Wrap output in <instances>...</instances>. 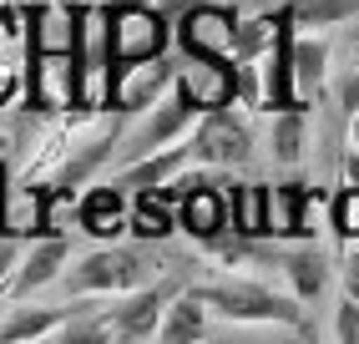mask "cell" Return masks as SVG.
<instances>
[{
	"label": "cell",
	"instance_id": "9",
	"mask_svg": "<svg viewBox=\"0 0 359 344\" xmlns=\"http://www.w3.org/2000/svg\"><path fill=\"white\" fill-rule=\"evenodd\" d=\"M172 71H177V61H167V56H147V61L111 66V102H107V107L127 112V117L147 112L157 96L172 86Z\"/></svg>",
	"mask_w": 359,
	"mask_h": 344
},
{
	"label": "cell",
	"instance_id": "6",
	"mask_svg": "<svg viewBox=\"0 0 359 344\" xmlns=\"http://www.w3.org/2000/svg\"><path fill=\"white\" fill-rule=\"evenodd\" d=\"M172 91L187 96V107L198 117L203 112H223L238 102V61H198V56H182L172 71Z\"/></svg>",
	"mask_w": 359,
	"mask_h": 344
},
{
	"label": "cell",
	"instance_id": "4",
	"mask_svg": "<svg viewBox=\"0 0 359 344\" xmlns=\"http://www.w3.org/2000/svg\"><path fill=\"white\" fill-rule=\"evenodd\" d=\"M233 36H238V15L228 6H212V0H198L182 15H172V41L182 56L233 61Z\"/></svg>",
	"mask_w": 359,
	"mask_h": 344
},
{
	"label": "cell",
	"instance_id": "26",
	"mask_svg": "<svg viewBox=\"0 0 359 344\" xmlns=\"http://www.w3.org/2000/svg\"><path fill=\"white\" fill-rule=\"evenodd\" d=\"M273 157L283 167H294L304 157V112H278V121H273Z\"/></svg>",
	"mask_w": 359,
	"mask_h": 344
},
{
	"label": "cell",
	"instance_id": "28",
	"mask_svg": "<svg viewBox=\"0 0 359 344\" xmlns=\"http://www.w3.org/2000/svg\"><path fill=\"white\" fill-rule=\"evenodd\" d=\"M334 334H339L344 344H359V299H349V293H344L339 314H334Z\"/></svg>",
	"mask_w": 359,
	"mask_h": 344
},
{
	"label": "cell",
	"instance_id": "1",
	"mask_svg": "<svg viewBox=\"0 0 359 344\" xmlns=\"http://www.w3.org/2000/svg\"><path fill=\"white\" fill-rule=\"evenodd\" d=\"M71 66H76V107L107 112V102H111L107 6H71Z\"/></svg>",
	"mask_w": 359,
	"mask_h": 344
},
{
	"label": "cell",
	"instance_id": "11",
	"mask_svg": "<svg viewBox=\"0 0 359 344\" xmlns=\"http://www.w3.org/2000/svg\"><path fill=\"white\" fill-rule=\"evenodd\" d=\"M31 112L76 107V66L71 51H31Z\"/></svg>",
	"mask_w": 359,
	"mask_h": 344
},
{
	"label": "cell",
	"instance_id": "10",
	"mask_svg": "<svg viewBox=\"0 0 359 344\" xmlns=\"http://www.w3.org/2000/svg\"><path fill=\"white\" fill-rule=\"evenodd\" d=\"M172 293H177V284H152V289L137 284V293H132L122 309H111L107 319H97V324H102V344L107 339H122V344L152 339L157 334V319H162V309H167Z\"/></svg>",
	"mask_w": 359,
	"mask_h": 344
},
{
	"label": "cell",
	"instance_id": "20",
	"mask_svg": "<svg viewBox=\"0 0 359 344\" xmlns=\"http://www.w3.org/2000/svg\"><path fill=\"white\" fill-rule=\"evenodd\" d=\"M203 334V299L198 293H172L157 319V334L152 339H167V344H182V339H198Z\"/></svg>",
	"mask_w": 359,
	"mask_h": 344
},
{
	"label": "cell",
	"instance_id": "12",
	"mask_svg": "<svg viewBox=\"0 0 359 344\" xmlns=\"http://www.w3.org/2000/svg\"><path fill=\"white\" fill-rule=\"evenodd\" d=\"M187 157H198L208 167H233L248 157V127L243 121H233L228 107L223 112H203V127L193 132V147H187Z\"/></svg>",
	"mask_w": 359,
	"mask_h": 344
},
{
	"label": "cell",
	"instance_id": "3",
	"mask_svg": "<svg viewBox=\"0 0 359 344\" xmlns=\"http://www.w3.org/2000/svg\"><path fill=\"white\" fill-rule=\"evenodd\" d=\"M107 41H111V66L167 56L172 20L162 15V6H147V0H116V6H107Z\"/></svg>",
	"mask_w": 359,
	"mask_h": 344
},
{
	"label": "cell",
	"instance_id": "25",
	"mask_svg": "<svg viewBox=\"0 0 359 344\" xmlns=\"http://www.w3.org/2000/svg\"><path fill=\"white\" fill-rule=\"evenodd\" d=\"M359 11V0H289L294 26H339Z\"/></svg>",
	"mask_w": 359,
	"mask_h": 344
},
{
	"label": "cell",
	"instance_id": "13",
	"mask_svg": "<svg viewBox=\"0 0 359 344\" xmlns=\"http://www.w3.org/2000/svg\"><path fill=\"white\" fill-rule=\"evenodd\" d=\"M66 258H71V243H66V233H41L26 253L15 258V274H11V293H36V289H46L51 279H61V268H66Z\"/></svg>",
	"mask_w": 359,
	"mask_h": 344
},
{
	"label": "cell",
	"instance_id": "33",
	"mask_svg": "<svg viewBox=\"0 0 359 344\" xmlns=\"http://www.w3.org/2000/svg\"><path fill=\"white\" fill-rule=\"evenodd\" d=\"M349 147H359V112H349Z\"/></svg>",
	"mask_w": 359,
	"mask_h": 344
},
{
	"label": "cell",
	"instance_id": "18",
	"mask_svg": "<svg viewBox=\"0 0 359 344\" xmlns=\"http://www.w3.org/2000/svg\"><path fill=\"white\" fill-rule=\"evenodd\" d=\"M122 132H127V112H116V121H111V127L107 132H97V137H91L86 147H81V152L76 157H71L66 167H61V178H56V187H66V192H76V187H86V178H91V172H97L111 152H116V142H122Z\"/></svg>",
	"mask_w": 359,
	"mask_h": 344
},
{
	"label": "cell",
	"instance_id": "21",
	"mask_svg": "<svg viewBox=\"0 0 359 344\" xmlns=\"http://www.w3.org/2000/svg\"><path fill=\"white\" fill-rule=\"evenodd\" d=\"M66 309H11L6 324H0V344H20V339H51L61 324H66Z\"/></svg>",
	"mask_w": 359,
	"mask_h": 344
},
{
	"label": "cell",
	"instance_id": "8",
	"mask_svg": "<svg viewBox=\"0 0 359 344\" xmlns=\"http://www.w3.org/2000/svg\"><path fill=\"white\" fill-rule=\"evenodd\" d=\"M193 107H187V96L182 91H172L167 86L157 102H152V117L142 121L137 132H122V142H116V152H122L127 162L132 157H147V152H157V147H167V142H177L187 127H193Z\"/></svg>",
	"mask_w": 359,
	"mask_h": 344
},
{
	"label": "cell",
	"instance_id": "23",
	"mask_svg": "<svg viewBox=\"0 0 359 344\" xmlns=\"http://www.w3.org/2000/svg\"><path fill=\"white\" fill-rule=\"evenodd\" d=\"M278 263H283V274H289V284H294V299H299V304H309V299H319V293H324L329 274H324V258H319V249H294V253H283Z\"/></svg>",
	"mask_w": 359,
	"mask_h": 344
},
{
	"label": "cell",
	"instance_id": "30",
	"mask_svg": "<svg viewBox=\"0 0 359 344\" xmlns=\"http://www.w3.org/2000/svg\"><path fill=\"white\" fill-rule=\"evenodd\" d=\"M339 279H344V293L349 299H359V253H354V243H349V253L339 263Z\"/></svg>",
	"mask_w": 359,
	"mask_h": 344
},
{
	"label": "cell",
	"instance_id": "14",
	"mask_svg": "<svg viewBox=\"0 0 359 344\" xmlns=\"http://www.w3.org/2000/svg\"><path fill=\"white\" fill-rule=\"evenodd\" d=\"M76 223H81V233H91V238L116 243V238L127 233V192L116 187V183L91 187L86 198L76 203Z\"/></svg>",
	"mask_w": 359,
	"mask_h": 344
},
{
	"label": "cell",
	"instance_id": "24",
	"mask_svg": "<svg viewBox=\"0 0 359 344\" xmlns=\"http://www.w3.org/2000/svg\"><path fill=\"white\" fill-rule=\"evenodd\" d=\"M324 61H329V46L324 41H299V31H294V91H299L304 107L314 102V91L324 81Z\"/></svg>",
	"mask_w": 359,
	"mask_h": 344
},
{
	"label": "cell",
	"instance_id": "29",
	"mask_svg": "<svg viewBox=\"0 0 359 344\" xmlns=\"http://www.w3.org/2000/svg\"><path fill=\"white\" fill-rule=\"evenodd\" d=\"M15 258H20V243H15V233H0V293H11Z\"/></svg>",
	"mask_w": 359,
	"mask_h": 344
},
{
	"label": "cell",
	"instance_id": "32",
	"mask_svg": "<svg viewBox=\"0 0 359 344\" xmlns=\"http://www.w3.org/2000/svg\"><path fill=\"white\" fill-rule=\"evenodd\" d=\"M344 183L359 187V147H349V152H344Z\"/></svg>",
	"mask_w": 359,
	"mask_h": 344
},
{
	"label": "cell",
	"instance_id": "16",
	"mask_svg": "<svg viewBox=\"0 0 359 344\" xmlns=\"http://www.w3.org/2000/svg\"><path fill=\"white\" fill-rule=\"evenodd\" d=\"M127 233L132 238H147V243H162L177 233V208L162 203L157 192H127Z\"/></svg>",
	"mask_w": 359,
	"mask_h": 344
},
{
	"label": "cell",
	"instance_id": "5",
	"mask_svg": "<svg viewBox=\"0 0 359 344\" xmlns=\"http://www.w3.org/2000/svg\"><path fill=\"white\" fill-rule=\"evenodd\" d=\"M137 284H147V263H142V253L116 249V243H107V249H97V253H86V258L66 274L71 299H81V293H127V289H137Z\"/></svg>",
	"mask_w": 359,
	"mask_h": 344
},
{
	"label": "cell",
	"instance_id": "19",
	"mask_svg": "<svg viewBox=\"0 0 359 344\" xmlns=\"http://www.w3.org/2000/svg\"><path fill=\"white\" fill-rule=\"evenodd\" d=\"M182 162H187V147H157V152H147V157H132L111 183L122 187V192H147V187L167 183Z\"/></svg>",
	"mask_w": 359,
	"mask_h": 344
},
{
	"label": "cell",
	"instance_id": "31",
	"mask_svg": "<svg viewBox=\"0 0 359 344\" xmlns=\"http://www.w3.org/2000/svg\"><path fill=\"white\" fill-rule=\"evenodd\" d=\"M339 102H344V112H359V77H349V81H344Z\"/></svg>",
	"mask_w": 359,
	"mask_h": 344
},
{
	"label": "cell",
	"instance_id": "27",
	"mask_svg": "<svg viewBox=\"0 0 359 344\" xmlns=\"http://www.w3.org/2000/svg\"><path fill=\"white\" fill-rule=\"evenodd\" d=\"M329 228L339 233L344 243H359V187L344 183L339 192H334V203H329Z\"/></svg>",
	"mask_w": 359,
	"mask_h": 344
},
{
	"label": "cell",
	"instance_id": "15",
	"mask_svg": "<svg viewBox=\"0 0 359 344\" xmlns=\"http://www.w3.org/2000/svg\"><path fill=\"white\" fill-rule=\"evenodd\" d=\"M177 228H182V233H193L198 243H212V238H223V228H228L223 192L212 187V183H198V187H187V192H182V203H177Z\"/></svg>",
	"mask_w": 359,
	"mask_h": 344
},
{
	"label": "cell",
	"instance_id": "2",
	"mask_svg": "<svg viewBox=\"0 0 359 344\" xmlns=\"http://www.w3.org/2000/svg\"><path fill=\"white\" fill-rule=\"evenodd\" d=\"M203 309H218L223 319H233V324H289V329H304V309L294 293H273L263 289L253 279H238V284H208V289H193Z\"/></svg>",
	"mask_w": 359,
	"mask_h": 344
},
{
	"label": "cell",
	"instance_id": "22",
	"mask_svg": "<svg viewBox=\"0 0 359 344\" xmlns=\"http://www.w3.org/2000/svg\"><path fill=\"white\" fill-rule=\"evenodd\" d=\"M26 77V31L15 26L11 11H0V102Z\"/></svg>",
	"mask_w": 359,
	"mask_h": 344
},
{
	"label": "cell",
	"instance_id": "7",
	"mask_svg": "<svg viewBox=\"0 0 359 344\" xmlns=\"http://www.w3.org/2000/svg\"><path fill=\"white\" fill-rule=\"evenodd\" d=\"M294 20H283L278 36L253 56L258 61V107L263 112H304L299 91H294Z\"/></svg>",
	"mask_w": 359,
	"mask_h": 344
},
{
	"label": "cell",
	"instance_id": "17",
	"mask_svg": "<svg viewBox=\"0 0 359 344\" xmlns=\"http://www.w3.org/2000/svg\"><path fill=\"white\" fill-rule=\"evenodd\" d=\"M304 203H309V183H299V178L263 187V238H294Z\"/></svg>",
	"mask_w": 359,
	"mask_h": 344
}]
</instances>
